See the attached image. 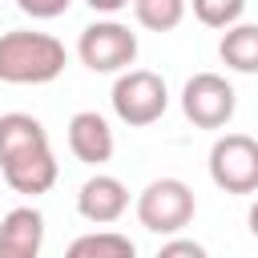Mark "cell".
I'll list each match as a JSON object with an SVG mask.
<instances>
[{"label": "cell", "mask_w": 258, "mask_h": 258, "mask_svg": "<svg viewBox=\"0 0 258 258\" xmlns=\"http://www.w3.org/2000/svg\"><path fill=\"white\" fill-rule=\"evenodd\" d=\"M189 12V0H133V16L149 32H173Z\"/></svg>", "instance_id": "14"}, {"label": "cell", "mask_w": 258, "mask_h": 258, "mask_svg": "<svg viewBox=\"0 0 258 258\" xmlns=\"http://www.w3.org/2000/svg\"><path fill=\"white\" fill-rule=\"evenodd\" d=\"M64 258H137V246L117 230H93L69 242Z\"/></svg>", "instance_id": "12"}, {"label": "cell", "mask_w": 258, "mask_h": 258, "mask_svg": "<svg viewBox=\"0 0 258 258\" xmlns=\"http://www.w3.org/2000/svg\"><path fill=\"white\" fill-rule=\"evenodd\" d=\"M109 101H113L117 121H125V125H133V129H145V125H153V121L165 117V109H169V89H165V81H161L153 69H129V73H121V77L113 81Z\"/></svg>", "instance_id": "3"}, {"label": "cell", "mask_w": 258, "mask_h": 258, "mask_svg": "<svg viewBox=\"0 0 258 258\" xmlns=\"http://www.w3.org/2000/svg\"><path fill=\"white\" fill-rule=\"evenodd\" d=\"M0 258H40V254L36 250H24V246H12V242L0 238Z\"/></svg>", "instance_id": "19"}, {"label": "cell", "mask_w": 258, "mask_h": 258, "mask_svg": "<svg viewBox=\"0 0 258 258\" xmlns=\"http://www.w3.org/2000/svg\"><path fill=\"white\" fill-rule=\"evenodd\" d=\"M36 145H48V129L32 113H4L0 117V165L16 153H28Z\"/></svg>", "instance_id": "10"}, {"label": "cell", "mask_w": 258, "mask_h": 258, "mask_svg": "<svg viewBox=\"0 0 258 258\" xmlns=\"http://www.w3.org/2000/svg\"><path fill=\"white\" fill-rule=\"evenodd\" d=\"M246 222H250V234H254V238H258V202H254V206H250V214H246Z\"/></svg>", "instance_id": "20"}, {"label": "cell", "mask_w": 258, "mask_h": 258, "mask_svg": "<svg viewBox=\"0 0 258 258\" xmlns=\"http://www.w3.org/2000/svg\"><path fill=\"white\" fill-rule=\"evenodd\" d=\"M69 4L73 0H16V8L24 16H32V20H56V16L69 12Z\"/></svg>", "instance_id": "16"}, {"label": "cell", "mask_w": 258, "mask_h": 258, "mask_svg": "<svg viewBox=\"0 0 258 258\" xmlns=\"http://www.w3.org/2000/svg\"><path fill=\"white\" fill-rule=\"evenodd\" d=\"M93 12H105V16H113V12H121V8H129L133 0H85Z\"/></svg>", "instance_id": "18"}, {"label": "cell", "mask_w": 258, "mask_h": 258, "mask_svg": "<svg viewBox=\"0 0 258 258\" xmlns=\"http://www.w3.org/2000/svg\"><path fill=\"white\" fill-rule=\"evenodd\" d=\"M125 210H129V189L113 173H93L77 189V214L93 226H113Z\"/></svg>", "instance_id": "7"}, {"label": "cell", "mask_w": 258, "mask_h": 258, "mask_svg": "<svg viewBox=\"0 0 258 258\" xmlns=\"http://www.w3.org/2000/svg\"><path fill=\"white\" fill-rule=\"evenodd\" d=\"M69 52L48 32L12 28L0 36V81L4 85H48L64 73Z\"/></svg>", "instance_id": "1"}, {"label": "cell", "mask_w": 258, "mask_h": 258, "mask_svg": "<svg viewBox=\"0 0 258 258\" xmlns=\"http://www.w3.org/2000/svg\"><path fill=\"white\" fill-rule=\"evenodd\" d=\"M218 56L234 73H258V24H234L218 40Z\"/></svg>", "instance_id": "11"}, {"label": "cell", "mask_w": 258, "mask_h": 258, "mask_svg": "<svg viewBox=\"0 0 258 258\" xmlns=\"http://www.w3.org/2000/svg\"><path fill=\"white\" fill-rule=\"evenodd\" d=\"M238 109V93L222 73H194L181 89V113L198 125V129H222L230 125Z\"/></svg>", "instance_id": "6"}, {"label": "cell", "mask_w": 258, "mask_h": 258, "mask_svg": "<svg viewBox=\"0 0 258 258\" xmlns=\"http://www.w3.org/2000/svg\"><path fill=\"white\" fill-rule=\"evenodd\" d=\"M194 16L206 24V28H234L242 24V12H246V0H189Z\"/></svg>", "instance_id": "15"}, {"label": "cell", "mask_w": 258, "mask_h": 258, "mask_svg": "<svg viewBox=\"0 0 258 258\" xmlns=\"http://www.w3.org/2000/svg\"><path fill=\"white\" fill-rule=\"evenodd\" d=\"M157 258H210V250L202 242H194V238H169L157 250Z\"/></svg>", "instance_id": "17"}, {"label": "cell", "mask_w": 258, "mask_h": 258, "mask_svg": "<svg viewBox=\"0 0 258 258\" xmlns=\"http://www.w3.org/2000/svg\"><path fill=\"white\" fill-rule=\"evenodd\" d=\"M0 238L12 242V246H24V250L40 254V246H44V218H40V210H32V206L8 210L0 218Z\"/></svg>", "instance_id": "13"}, {"label": "cell", "mask_w": 258, "mask_h": 258, "mask_svg": "<svg viewBox=\"0 0 258 258\" xmlns=\"http://www.w3.org/2000/svg\"><path fill=\"white\" fill-rule=\"evenodd\" d=\"M0 173H4V181H8L16 194L36 198V194H48V189L56 185L60 165H56V157H52V145H36V149H28V153L8 157V161L0 165Z\"/></svg>", "instance_id": "8"}, {"label": "cell", "mask_w": 258, "mask_h": 258, "mask_svg": "<svg viewBox=\"0 0 258 258\" xmlns=\"http://www.w3.org/2000/svg\"><path fill=\"white\" fill-rule=\"evenodd\" d=\"M210 181L226 194H258V141L250 133H222L210 145Z\"/></svg>", "instance_id": "5"}, {"label": "cell", "mask_w": 258, "mask_h": 258, "mask_svg": "<svg viewBox=\"0 0 258 258\" xmlns=\"http://www.w3.org/2000/svg\"><path fill=\"white\" fill-rule=\"evenodd\" d=\"M69 149H73V157L85 161V165H105V161L113 157V149H117L109 121H105L97 109L73 113V121H69Z\"/></svg>", "instance_id": "9"}, {"label": "cell", "mask_w": 258, "mask_h": 258, "mask_svg": "<svg viewBox=\"0 0 258 258\" xmlns=\"http://www.w3.org/2000/svg\"><path fill=\"white\" fill-rule=\"evenodd\" d=\"M77 56L89 73H129L137 60V32L121 20H93L77 36Z\"/></svg>", "instance_id": "4"}, {"label": "cell", "mask_w": 258, "mask_h": 258, "mask_svg": "<svg viewBox=\"0 0 258 258\" xmlns=\"http://www.w3.org/2000/svg\"><path fill=\"white\" fill-rule=\"evenodd\" d=\"M137 222L149 230V234H165V238H177L194 214H198V198L194 189L181 181V177H157L149 181L141 194H137Z\"/></svg>", "instance_id": "2"}]
</instances>
